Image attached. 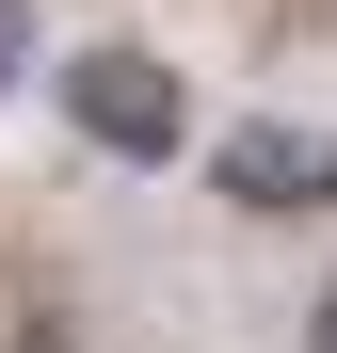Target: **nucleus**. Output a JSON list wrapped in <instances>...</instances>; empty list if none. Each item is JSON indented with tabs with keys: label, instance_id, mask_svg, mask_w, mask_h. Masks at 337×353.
<instances>
[{
	"label": "nucleus",
	"instance_id": "f257e3e1",
	"mask_svg": "<svg viewBox=\"0 0 337 353\" xmlns=\"http://www.w3.org/2000/svg\"><path fill=\"white\" fill-rule=\"evenodd\" d=\"M48 97H65V129H81L112 176H177V161H193V129H209V112H193V81L161 65L145 32H96V48H65V65H48Z\"/></svg>",
	"mask_w": 337,
	"mask_h": 353
},
{
	"label": "nucleus",
	"instance_id": "f03ea898",
	"mask_svg": "<svg viewBox=\"0 0 337 353\" xmlns=\"http://www.w3.org/2000/svg\"><path fill=\"white\" fill-rule=\"evenodd\" d=\"M209 193L241 225H321L337 209V129L321 112H241V129L209 145Z\"/></svg>",
	"mask_w": 337,
	"mask_h": 353
},
{
	"label": "nucleus",
	"instance_id": "7ed1b4c3",
	"mask_svg": "<svg viewBox=\"0 0 337 353\" xmlns=\"http://www.w3.org/2000/svg\"><path fill=\"white\" fill-rule=\"evenodd\" d=\"M32 65V0H0V81H17Z\"/></svg>",
	"mask_w": 337,
	"mask_h": 353
},
{
	"label": "nucleus",
	"instance_id": "20e7f679",
	"mask_svg": "<svg viewBox=\"0 0 337 353\" xmlns=\"http://www.w3.org/2000/svg\"><path fill=\"white\" fill-rule=\"evenodd\" d=\"M305 353H337V273H321V289H305Z\"/></svg>",
	"mask_w": 337,
	"mask_h": 353
}]
</instances>
